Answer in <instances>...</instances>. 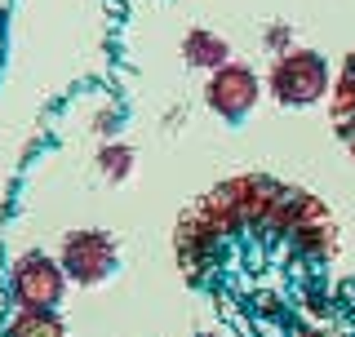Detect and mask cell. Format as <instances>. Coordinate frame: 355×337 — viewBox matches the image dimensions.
I'll return each mask as SVG.
<instances>
[{
	"label": "cell",
	"instance_id": "cell-6",
	"mask_svg": "<svg viewBox=\"0 0 355 337\" xmlns=\"http://www.w3.org/2000/svg\"><path fill=\"white\" fill-rule=\"evenodd\" d=\"M5 337H67V329L53 311H22Z\"/></svg>",
	"mask_w": 355,
	"mask_h": 337
},
{
	"label": "cell",
	"instance_id": "cell-7",
	"mask_svg": "<svg viewBox=\"0 0 355 337\" xmlns=\"http://www.w3.org/2000/svg\"><path fill=\"white\" fill-rule=\"evenodd\" d=\"M129 160H133V155H129L125 147H107L103 155H98V164H103L111 178H125V173H129Z\"/></svg>",
	"mask_w": 355,
	"mask_h": 337
},
{
	"label": "cell",
	"instance_id": "cell-9",
	"mask_svg": "<svg viewBox=\"0 0 355 337\" xmlns=\"http://www.w3.org/2000/svg\"><path fill=\"white\" fill-rule=\"evenodd\" d=\"M200 337H209V333H200Z\"/></svg>",
	"mask_w": 355,
	"mask_h": 337
},
{
	"label": "cell",
	"instance_id": "cell-8",
	"mask_svg": "<svg viewBox=\"0 0 355 337\" xmlns=\"http://www.w3.org/2000/svg\"><path fill=\"white\" fill-rule=\"evenodd\" d=\"M351 151H355V138H351Z\"/></svg>",
	"mask_w": 355,
	"mask_h": 337
},
{
	"label": "cell",
	"instance_id": "cell-4",
	"mask_svg": "<svg viewBox=\"0 0 355 337\" xmlns=\"http://www.w3.org/2000/svg\"><path fill=\"white\" fill-rule=\"evenodd\" d=\"M205 98H209V107H214L218 116L240 120L244 111H253V103H258V76H253L244 62H227V67H218V71L209 76Z\"/></svg>",
	"mask_w": 355,
	"mask_h": 337
},
{
	"label": "cell",
	"instance_id": "cell-5",
	"mask_svg": "<svg viewBox=\"0 0 355 337\" xmlns=\"http://www.w3.org/2000/svg\"><path fill=\"white\" fill-rule=\"evenodd\" d=\"M182 58L191 62V67H227L231 62V49H227V40L214 36V31H205V27H196L191 36L182 40Z\"/></svg>",
	"mask_w": 355,
	"mask_h": 337
},
{
	"label": "cell",
	"instance_id": "cell-2",
	"mask_svg": "<svg viewBox=\"0 0 355 337\" xmlns=\"http://www.w3.org/2000/svg\"><path fill=\"white\" fill-rule=\"evenodd\" d=\"M67 293V271L62 262L44 253H27L14 262V297L22 311H53Z\"/></svg>",
	"mask_w": 355,
	"mask_h": 337
},
{
	"label": "cell",
	"instance_id": "cell-3",
	"mask_svg": "<svg viewBox=\"0 0 355 337\" xmlns=\"http://www.w3.org/2000/svg\"><path fill=\"white\" fill-rule=\"evenodd\" d=\"M62 271L76 284H98V279L111 275L116 266V244H111L107 231H71L62 240Z\"/></svg>",
	"mask_w": 355,
	"mask_h": 337
},
{
	"label": "cell",
	"instance_id": "cell-1",
	"mask_svg": "<svg viewBox=\"0 0 355 337\" xmlns=\"http://www.w3.org/2000/svg\"><path fill=\"white\" fill-rule=\"evenodd\" d=\"M329 89V67L311 49H288L271 62V94L284 107H311Z\"/></svg>",
	"mask_w": 355,
	"mask_h": 337
}]
</instances>
